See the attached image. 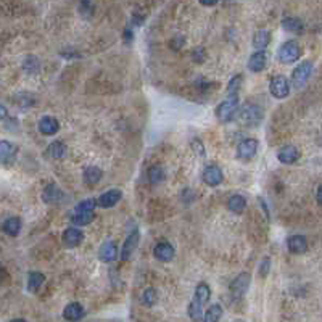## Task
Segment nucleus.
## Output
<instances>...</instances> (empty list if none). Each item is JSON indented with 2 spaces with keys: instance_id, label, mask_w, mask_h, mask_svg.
<instances>
[{
  "instance_id": "nucleus-1",
  "label": "nucleus",
  "mask_w": 322,
  "mask_h": 322,
  "mask_svg": "<svg viewBox=\"0 0 322 322\" xmlns=\"http://www.w3.org/2000/svg\"><path fill=\"white\" fill-rule=\"evenodd\" d=\"M239 111V94L237 95H227L223 103L218 105L216 116L221 123H227L234 118V114Z\"/></svg>"
},
{
  "instance_id": "nucleus-2",
  "label": "nucleus",
  "mask_w": 322,
  "mask_h": 322,
  "mask_svg": "<svg viewBox=\"0 0 322 322\" xmlns=\"http://www.w3.org/2000/svg\"><path fill=\"white\" fill-rule=\"evenodd\" d=\"M239 119L247 126H256L263 119V110L255 103H245L239 111Z\"/></svg>"
},
{
  "instance_id": "nucleus-3",
  "label": "nucleus",
  "mask_w": 322,
  "mask_h": 322,
  "mask_svg": "<svg viewBox=\"0 0 322 322\" xmlns=\"http://www.w3.org/2000/svg\"><path fill=\"white\" fill-rule=\"evenodd\" d=\"M313 73V63L311 61H303L300 63L298 66L293 69L292 74V84L295 85L297 89H302L303 85L308 82V79L311 77Z\"/></svg>"
},
{
  "instance_id": "nucleus-4",
  "label": "nucleus",
  "mask_w": 322,
  "mask_h": 322,
  "mask_svg": "<svg viewBox=\"0 0 322 322\" xmlns=\"http://www.w3.org/2000/svg\"><path fill=\"white\" fill-rule=\"evenodd\" d=\"M300 55H302V52H300V45L297 44L295 40H289V42H285V44L279 48V60H281L282 63L285 64H290L293 61H297L300 58Z\"/></svg>"
},
{
  "instance_id": "nucleus-5",
  "label": "nucleus",
  "mask_w": 322,
  "mask_h": 322,
  "mask_svg": "<svg viewBox=\"0 0 322 322\" xmlns=\"http://www.w3.org/2000/svg\"><path fill=\"white\" fill-rule=\"evenodd\" d=\"M250 281H252V276H250L248 273L239 274L231 282V287H229V290H231V295L234 298H242L250 289Z\"/></svg>"
},
{
  "instance_id": "nucleus-6",
  "label": "nucleus",
  "mask_w": 322,
  "mask_h": 322,
  "mask_svg": "<svg viewBox=\"0 0 322 322\" xmlns=\"http://www.w3.org/2000/svg\"><path fill=\"white\" fill-rule=\"evenodd\" d=\"M269 90L276 98H285L290 94V84L285 76H276L271 79Z\"/></svg>"
},
{
  "instance_id": "nucleus-7",
  "label": "nucleus",
  "mask_w": 322,
  "mask_h": 322,
  "mask_svg": "<svg viewBox=\"0 0 322 322\" xmlns=\"http://www.w3.org/2000/svg\"><path fill=\"white\" fill-rule=\"evenodd\" d=\"M256 152H258V140L245 139L243 142H240V145L237 148V158H240L243 161H248L256 155Z\"/></svg>"
},
{
  "instance_id": "nucleus-8",
  "label": "nucleus",
  "mask_w": 322,
  "mask_h": 322,
  "mask_svg": "<svg viewBox=\"0 0 322 322\" xmlns=\"http://www.w3.org/2000/svg\"><path fill=\"white\" fill-rule=\"evenodd\" d=\"M137 245H139V231H132L131 234L127 235V239L124 240L123 250H121V260H123V261L131 260V256L135 252Z\"/></svg>"
},
{
  "instance_id": "nucleus-9",
  "label": "nucleus",
  "mask_w": 322,
  "mask_h": 322,
  "mask_svg": "<svg viewBox=\"0 0 322 322\" xmlns=\"http://www.w3.org/2000/svg\"><path fill=\"white\" fill-rule=\"evenodd\" d=\"M223 179H224V174L219 166H214L213 164V166H208L203 171V181L210 187H216V185L223 182Z\"/></svg>"
},
{
  "instance_id": "nucleus-10",
  "label": "nucleus",
  "mask_w": 322,
  "mask_h": 322,
  "mask_svg": "<svg viewBox=\"0 0 322 322\" xmlns=\"http://www.w3.org/2000/svg\"><path fill=\"white\" fill-rule=\"evenodd\" d=\"M174 247L171 245L169 242H160L158 245L153 248V255L158 261H163V263H168L174 258Z\"/></svg>"
},
{
  "instance_id": "nucleus-11",
  "label": "nucleus",
  "mask_w": 322,
  "mask_h": 322,
  "mask_svg": "<svg viewBox=\"0 0 322 322\" xmlns=\"http://www.w3.org/2000/svg\"><path fill=\"white\" fill-rule=\"evenodd\" d=\"M16 158V147L8 140H0V163L11 164Z\"/></svg>"
},
{
  "instance_id": "nucleus-12",
  "label": "nucleus",
  "mask_w": 322,
  "mask_h": 322,
  "mask_svg": "<svg viewBox=\"0 0 322 322\" xmlns=\"http://www.w3.org/2000/svg\"><path fill=\"white\" fill-rule=\"evenodd\" d=\"M98 256L103 263H113L118 258V247L111 240H106L98 250Z\"/></svg>"
},
{
  "instance_id": "nucleus-13",
  "label": "nucleus",
  "mask_w": 322,
  "mask_h": 322,
  "mask_svg": "<svg viewBox=\"0 0 322 322\" xmlns=\"http://www.w3.org/2000/svg\"><path fill=\"white\" fill-rule=\"evenodd\" d=\"M287 248L293 255H303L308 250V240L303 235H292L287 240Z\"/></svg>"
},
{
  "instance_id": "nucleus-14",
  "label": "nucleus",
  "mask_w": 322,
  "mask_h": 322,
  "mask_svg": "<svg viewBox=\"0 0 322 322\" xmlns=\"http://www.w3.org/2000/svg\"><path fill=\"white\" fill-rule=\"evenodd\" d=\"M84 314H85V311H84L82 305L76 303V302L66 305V308L63 310V318L66 319V321H69V322H77V321H81V319L84 318Z\"/></svg>"
},
{
  "instance_id": "nucleus-15",
  "label": "nucleus",
  "mask_w": 322,
  "mask_h": 322,
  "mask_svg": "<svg viewBox=\"0 0 322 322\" xmlns=\"http://www.w3.org/2000/svg\"><path fill=\"white\" fill-rule=\"evenodd\" d=\"M277 158H279V161L284 163V164H292V163H295L300 158V152H298L297 147L285 145V147H282L281 150H279Z\"/></svg>"
},
{
  "instance_id": "nucleus-16",
  "label": "nucleus",
  "mask_w": 322,
  "mask_h": 322,
  "mask_svg": "<svg viewBox=\"0 0 322 322\" xmlns=\"http://www.w3.org/2000/svg\"><path fill=\"white\" fill-rule=\"evenodd\" d=\"M123 198V193H121V190L118 189H111L108 192H105L102 197L98 198V205L102 206V208H111V206L116 205L119 200Z\"/></svg>"
},
{
  "instance_id": "nucleus-17",
  "label": "nucleus",
  "mask_w": 322,
  "mask_h": 322,
  "mask_svg": "<svg viewBox=\"0 0 322 322\" xmlns=\"http://www.w3.org/2000/svg\"><path fill=\"white\" fill-rule=\"evenodd\" d=\"M84 239V234L76 227H69L63 232V243L69 248L77 247Z\"/></svg>"
},
{
  "instance_id": "nucleus-18",
  "label": "nucleus",
  "mask_w": 322,
  "mask_h": 322,
  "mask_svg": "<svg viewBox=\"0 0 322 322\" xmlns=\"http://www.w3.org/2000/svg\"><path fill=\"white\" fill-rule=\"evenodd\" d=\"M266 63H268V55L263 52V50H258L256 53H253L250 56V61H248V69L253 71V73H260L264 68H266Z\"/></svg>"
},
{
  "instance_id": "nucleus-19",
  "label": "nucleus",
  "mask_w": 322,
  "mask_h": 322,
  "mask_svg": "<svg viewBox=\"0 0 322 322\" xmlns=\"http://www.w3.org/2000/svg\"><path fill=\"white\" fill-rule=\"evenodd\" d=\"M39 131L44 135H55L60 131V123L52 116H44L39 121Z\"/></svg>"
},
{
  "instance_id": "nucleus-20",
  "label": "nucleus",
  "mask_w": 322,
  "mask_h": 322,
  "mask_svg": "<svg viewBox=\"0 0 322 322\" xmlns=\"http://www.w3.org/2000/svg\"><path fill=\"white\" fill-rule=\"evenodd\" d=\"M61 197H63V192L55 184H48L44 189V192H42V200L45 203H58Z\"/></svg>"
},
{
  "instance_id": "nucleus-21",
  "label": "nucleus",
  "mask_w": 322,
  "mask_h": 322,
  "mask_svg": "<svg viewBox=\"0 0 322 322\" xmlns=\"http://www.w3.org/2000/svg\"><path fill=\"white\" fill-rule=\"evenodd\" d=\"M210 297H211V290H210L208 285H206L205 282L198 284L197 289H195V295H193V300H195L197 303L205 306L206 303L210 302Z\"/></svg>"
},
{
  "instance_id": "nucleus-22",
  "label": "nucleus",
  "mask_w": 322,
  "mask_h": 322,
  "mask_svg": "<svg viewBox=\"0 0 322 322\" xmlns=\"http://www.w3.org/2000/svg\"><path fill=\"white\" fill-rule=\"evenodd\" d=\"M227 208L231 210L232 213H235V214H240L243 210L247 208V200H245V197H242V195H232L231 198H229V202H227Z\"/></svg>"
},
{
  "instance_id": "nucleus-23",
  "label": "nucleus",
  "mask_w": 322,
  "mask_h": 322,
  "mask_svg": "<svg viewBox=\"0 0 322 322\" xmlns=\"http://www.w3.org/2000/svg\"><path fill=\"white\" fill-rule=\"evenodd\" d=\"M45 281V276L42 273H37V271H34V273H29L27 276V290L29 292H37L40 289V285L44 284Z\"/></svg>"
},
{
  "instance_id": "nucleus-24",
  "label": "nucleus",
  "mask_w": 322,
  "mask_h": 322,
  "mask_svg": "<svg viewBox=\"0 0 322 322\" xmlns=\"http://www.w3.org/2000/svg\"><path fill=\"white\" fill-rule=\"evenodd\" d=\"M269 42H271V32L269 31H258L255 34V37H253V47L256 50H264L268 45H269Z\"/></svg>"
},
{
  "instance_id": "nucleus-25",
  "label": "nucleus",
  "mask_w": 322,
  "mask_h": 322,
  "mask_svg": "<svg viewBox=\"0 0 322 322\" xmlns=\"http://www.w3.org/2000/svg\"><path fill=\"white\" fill-rule=\"evenodd\" d=\"M221 318H223V306L218 303L210 306L206 313H203V322H219Z\"/></svg>"
},
{
  "instance_id": "nucleus-26",
  "label": "nucleus",
  "mask_w": 322,
  "mask_h": 322,
  "mask_svg": "<svg viewBox=\"0 0 322 322\" xmlns=\"http://www.w3.org/2000/svg\"><path fill=\"white\" fill-rule=\"evenodd\" d=\"M102 179V169L97 166H89L84 171V182L87 185H95Z\"/></svg>"
},
{
  "instance_id": "nucleus-27",
  "label": "nucleus",
  "mask_w": 322,
  "mask_h": 322,
  "mask_svg": "<svg viewBox=\"0 0 322 322\" xmlns=\"http://www.w3.org/2000/svg\"><path fill=\"white\" fill-rule=\"evenodd\" d=\"M21 231V221L18 218H8L3 223V232L10 237H16Z\"/></svg>"
},
{
  "instance_id": "nucleus-28",
  "label": "nucleus",
  "mask_w": 322,
  "mask_h": 322,
  "mask_svg": "<svg viewBox=\"0 0 322 322\" xmlns=\"http://www.w3.org/2000/svg\"><path fill=\"white\" fill-rule=\"evenodd\" d=\"M187 314L193 322H202L203 321V305H200L195 300H192L187 308Z\"/></svg>"
},
{
  "instance_id": "nucleus-29",
  "label": "nucleus",
  "mask_w": 322,
  "mask_h": 322,
  "mask_svg": "<svg viewBox=\"0 0 322 322\" xmlns=\"http://www.w3.org/2000/svg\"><path fill=\"white\" fill-rule=\"evenodd\" d=\"M47 152L53 160H60V158H63V156H64V153H66V145H64L63 142H60V140H55V142H52V144L48 145Z\"/></svg>"
},
{
  "instance_id": "nucleus-30",
  "label": "nucleus",
  "mask_w": 322,
  "mask_h": 322,
  "mask_svg": "<svg viewBox=\"0 0 322 322\" xmlns=\"http://www.w3.org/2000/svg\"><path fill=\"white\" fill-rule=\"evenodd\" d=\"M23 69L27 74H37L39 69H40V63L34 55H27L23 61Z\"/></svg>"
},
{
  "instance_id": "nucleus-31",
  "label": "nucleus",
  "mask_w": 322,
  "mask_h": 322,
  "mask_svg": "<svg viewBox=\"0 0 322 322\" xmlns=\"http://www.w3.org/2000/svg\"><path fill=\"white\" fill-rule=\"evenodd\" d=\"M282 27L285 31H289V32H297V34H300L303 31V23L300 21L298 18H285L284 21H282Z\"/></svg>"
},
{
  "instance_id": "nucleus-32",
  "label": "nucleus",
  "mask_w": 322,
  "mask_h": 322,
  "mask_svg": "<svg viewBox=\"0 0 322 322\" xmlns=\"http://www.w3.org/2000/svg\"><path fill=\"white\" fill-rule=\"evenodd\" d=\"M95 219L94 211H85V213H74L73 216V224L76 226H87Z\"/></svg>"
},
{
  "instance_id": "nucleus-33",
  "label": "nucleus",
  "mask_w": 322,
  "mask_h": 322,
  "mask_svg": "<svg viewBox=\"0 0 322 322\" xmlns=\"http://www.w3.org/2000/svg\"><path fill=\"white\" fill-rule=\"evenodd\" d=\"M163 179H164V171H163V168H160V166H152L148 169V181H150V184H160V182H163Z\"/></svg>"
},
{
  "instance_id": "nucleus-34",
  "label": "nucleus",
  "mask_w": 322,
  "mask_h": 322,
  "mask_svg": "<svg viewBox=\"0 0 322 322\" xmlns=\"http://www.w3.org/2000/svg\"><path fill=\"white\" fill-rule=\"evenodd\" d=\"M156 302H158V292H156L153 287H150L144 292V295H142V303L145 306H153Z\"/></svg>"
},
{
  "instance_id": "nucleus-35",
  "label": "nucleus",
  "mask_w": 322,
  "mask_h": 322,
  "mask_svg": "<svg viewBox=\"0 0 322 322\" xmlns=\"http://www.w3.org/2000/svg\"><path fill=\"white\" fill-rule=\"evenodd\" d=\"M97 206V200L94 198H89V200H84L79 205L74 208V213H85V211H94Z\"/></svg>"
},
{
  "instance_id": "nucleus-36",
  "label": "nucleus",
  "mask_w": 322,
  "mask_h": 322,
  "mask_svg": "<svg viewBox=\"0 0 322 322\" xmlns=\"http://www.w3.org/2000/svg\"><path fill=\"white\" fill-rule=\"evenodd\" d=\"M240 84H242V76L232 77L227 84V95H237L240 90Z\"/></svg>"
},
{
  "instance_id": "nucleus-37",
  "label": "nucleus",
  "mask_w": 322,
  "mask_h": 322,
  "mask_svg": "<svg viewBox=\"0 0 322 322\" xmlns=\"http://www.w3.org/2000/svg\"><path fill=\"white\" fill-rule=\"evenodd\" d=\"M269 269H271V260L269 258H264V260L261 261V266H260V276L266 277L269 274Z\"/></svg>"
},
{
  "instance_id": "nucleus-38",
  "label": "nucleus",
  "mask_w": 322,
  "mask_h": 322,
  "mask_svg": "<svg viewBox=\"0 0 322 322\" xmlns=\"http://www.w3.org/2000/svg\"><path fill=\"white\" fill-rule=\"evenodd\" d=\"M193 58H195V61H198V63L205 61V60H203V58H205V50H203L202 47L195 48V50H193Z\"/></svg>"
},
{
  "instance_id": "nucleus-39",
  "label": "nucleus",
  "mask_w": 322,
  "mask_h": 322,
  "mask_svg": "<svg viewBox=\"0 0 322 322\" xmlns=\"http://www.w3.org/2000/svg\"><path fill=\"white\" fill-rule=\"evenodd\" d=\"M219 2V0H200V3L205 5V6H213V5H216Z\"/></svg>"
},
{
  "instance_id": "nucleus-40",
  "label": "nucleus",
  "mask_w": 322,
  "mask_h": 322,
  "mask_svg": "<svg viewBox=\"0 0 322 322\" xmlns=\"http://www.w3.org/2000/svg\"><path fill=\"white\" fill-rule=\"evenodd\" d=\"M6 118V108L3 105H0V121Z\"/></svg>"
},
{
  "instance_id": "nucleus-41",
  "label": "nucleus",
  "mask_w": 322,
  "mask_h": 322,
  "mask_svg": "<svg viewBox=\"0 0 322 322\" xmlns=\"http://www.w3.org/2000/svg\"><path fill=\"white\" fill-rule=\"evenodd\" d=\"M316 198H318V202L322 205V185L318 189V193H316Z\"/></svg>"
},
{
  "instance_id": "nucleus-42",
  "label": "nucleus",
  "mask_w": 322,
  "mask_h": 322,
  "mask_svg": "<svg viewBox=\"0 0 322 322\" xmlns=\"http://www.w3.org/2000/svg\"><path fill=\"white\" fill-rule=\"evenodd\" d=\"M124 35H126V39H127V40H131V39H132V32H131V29H126Z\"/></svg>"
},
{
  "instance_id": "nucleus-43",
  "label": "nucleus",
  "mask_w": 322,
  "mask_h": 322,
  "mask_svg": "<svg viewBox=\"0 0 322 322\" xmlns=\"http://www.w3.org/2000/svg\"><path fill=\"white\" fill-rule=\"evenodd\" d=\"M10 322H26L24 319H13V321H10Z\"/></svg>"
},
{
  "instance_id": "nucleus-44",
  "label": "nucleus",
  "mask_w": 322,
  "mask_h": 322,
  "mask_svg": "<svg viewBox=\"0 0 322 322\" xmlns=\"http://www.w3.org/2000/svg\"><path fill=\"white\" fill-rule=\"evenodd\" d=\"M2 271H3V269H2V264H0V274H2Z\"/></svg>"
},
{
  "instance_id": "nucleus-45",
  "label": "nucleus",
  "mask_w": 322,
  "mask_h": 322,
  "mask_svg": "<svg viewBox=\"0 0 322 322\" xmlns=\"http://www.w3.org/2000/svg\"><path fill=\"white\" fill-rule=\"evenodd\" d=\"M234 322H243V321H234Z\"/></svg>"
}]
</instances>
